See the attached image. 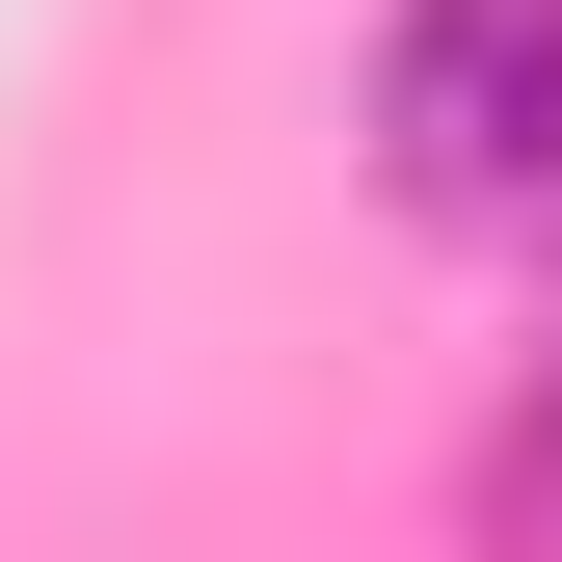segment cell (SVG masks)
<instances>
[{
  "mask_svg": "<svg viewBox=\"0 0 562 562\" xmlns=\"http://www.w3.org/2000/svg\"><path fill=\"white\" fill-rule=\"evenodd\" d=\"M482 562H562V348H536L509 429H482Z\"/></svg>",
  "mask_w": 562,
  "mask_h": 562,
  "instance_id": "2",
  "label": "cell"
},
{
  "mask_svg": "<svg viewBox=\"0 0 562 562\" xmlns=\"http://www.w3.org/2000/svg\"><path fill=\"white\" fill-rule=\"evenodd\" d=\"M375 188L429 241H562V0H402L375 27Z\"/></svg>",
  "mask_w": 562,
  "mask_h": 562,
  "instance_id": "1",
  "label": "cell"
}]
</instances>
